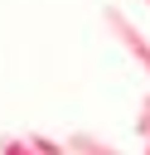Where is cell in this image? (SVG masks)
Segmentation results:
<instances>
[{
	"label": "cell",
	"mask_w": 150,
	"mask_h": 155,
	"mask_svg": "<svg viewBox=\"0 0 150 155\" xmlns=\"http://www.w3.org/2000/svg\"><path fill=\"white\" fill-rule=\"evenodd\" d=\"M145 5H150V0H145Z\"/></svg>",
	"instance_id": "52a82bcc"
},
{
	"label": "cell",
	"mask_w": 150,
	"mask_h": 155,
	"mask_svg": "<svg viewBox=\"0 0 150 155\" xmlns=\"http://www.w3.org/2000/svg\"><path fill=\"white\" fill-rule=\"evenodd\" d=\"M0 155H39L24 136H0Z\"/></svg>",
	"instance_id": "277c9868"
},
{
	"label": "cell",
	"mask_w": 150,
	"mask_h": 155,
	"mask_svg": "<svg viewBox=\"0 0 150 155\" xmlns=\"http://www.w3.org/2000/svg\"><path fill=\"white\" fill-rule=\"evenodd\" d=\"M68 150H73V155H121L111 140H102V136H92V131H73V136H68Z\"/></svg>",
	"instance_id": "7a4b0ae2"
},
{
	"label": "cell",
	"mask_w": 150,
	"mask_h": 155,
	"mask_svg": "<svg viewBox=\"0 0 150 155\" xmlns=\"http://www.w3.org/2000/svg\"><path fill=\"white\" fill-rule=\"evenodd\" d=\"M145 155H150V136H145Z\"/></svg>",
	"instance_id": "8992f818"
},
{
	"label": "cell",
	"mask_w": 150,
	"mask_h": 155,
	"mask_svg": "<svg viewBox=\"0 0 150 155\" xmlns=\"http://www.w3.org/2000/svg\"><path fill=\"white\" fill-rule=\"evenodd\" d=\"M102 19H106V29L116 34V44H121V48L145 68V78H150V39L131 24V15H126V10H116V5H106V10H102Z\"/></svg>",
	"instance_id": "6da1fadb"
},
{
	"label": "cell",
	"mask_w": 150,
	"mask_h": 155,
	"mask_svg": "<svg viewBox=\"0 0 150 155\" xmlns=\"http://www.w3.org/2000/svg\"><path fill=\"white\" fill-rule=\"evenodd\" d=\"M24 140H29L39 155H73V150H68V140H53V136H39V131H29Z\"/></svg>",
	"instance_id": "3957f363"
},
{
	"label": "cell",
	"mask_w": 150,
	"mask_h": 155,
	"mask_svg": "<svg viewBox=\"0 0 150 155\" xmlns=\"http://www.w3.org/2000/svg\"><path fill=\"white\" fill-rule=\"evenodd\" d=\"M135 131H140V140L150 136V92H145V102H140V116H135Z\"/></svg>",
	"instance_id": "5b68a950"
}]
</instances>
